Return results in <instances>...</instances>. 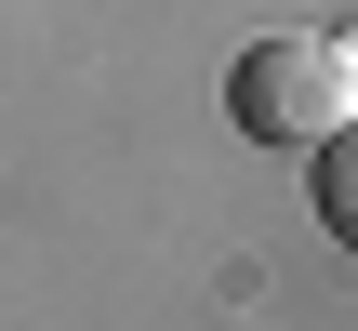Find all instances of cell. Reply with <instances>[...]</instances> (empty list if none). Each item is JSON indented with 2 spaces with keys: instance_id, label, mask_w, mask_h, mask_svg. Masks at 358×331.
<instances>
[{
  "instance_id": "cell-1",
  "label": "cell",
  "mask_w": 358,
  "mask_h": 331,
  "mask_svg": "<svg viewBox=\"0 0 358 331\" xmlns=\"http://www.w3.org/2000/svg\"><path fill=\"white\" fill-rule=\"evenodd\" d=\"M226 119L252 133V146H319L332 119H358V66L345 40H319V27H279V40H252L239 66H226Z\"/></svg>"
},
{
  "instance_id": "cell-2",
  "label": "cell",
  "mask_w": 358,
  "mask_h": 331,
  "mask_svg": "<svg viewBox=\"0 0 358 331\" xmlns=\"http://www.w3.org/2000/svg\"><path fill=\"white\" fill-rule=\"evenodd\" d=\"M306 159H319V226H332V239L358 252V119H332Z\"/></svg>"
},
{
  "instance_id": "cell-3",
  "label": "cell",
  "mask_w": 358,
  "mask_h": 331,
  "mask_svg": "<svg viewBox=\"0 0 358 331\" xmlns=\"http://www.w3.org/2000/svg\"><path fill=\"white\" fill-rule=\"evenodd\" d=\"M345 66H358V53H345Z\"/></svg>"
}]
</instances>
